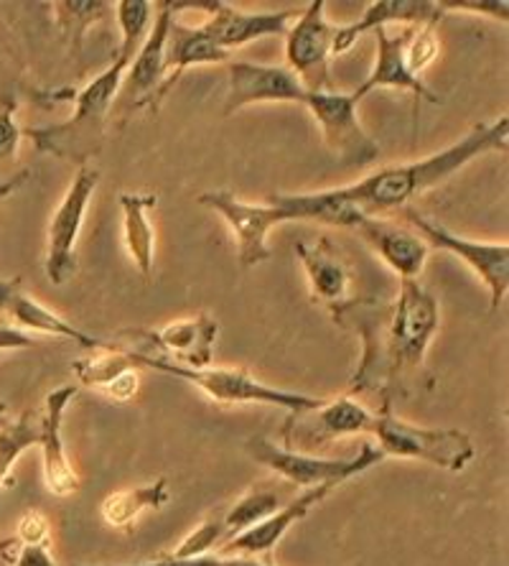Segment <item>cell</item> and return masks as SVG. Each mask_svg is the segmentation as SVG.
Returning <instances> with one entry per match:
<instances>
[{"mask_svg":"<svg viewBox=\"0 0 509 566\" xmlns=\"http://www.w3.org/2000/svg\"><path fill=\"white\" fill-rule=\"evenodd\" d=\"M370 434L378 439L374 447L380 449L385 460L388 457L421 460L438 470L462 472L477 457L474 441L466 431L418 427V423L400 419V416L392 413V409L374 411Z\"/></svg>","mask_w":509,"mask_h":566,"instance_id":"5b68a950","label":"cell"},{"mask_svg":"<svg viewBox=\"0 0 509 566\" xmlns=\"http://www.w3.org/2000/svg\"><path fill=\"white\" fill-rule=\"evenodd\" d=\"M183 6L187 3H179V0H161V3H156L153 23H150L144 44H140L128 70L123 74L113 113L118 111L125 118V115L144 111V107H148V111L161 107V90L166 82V41H169L173 15Z\"/></svg>","mask_w":509,"mask_h":566,"instance_id":"52a82bcc","label":"cell"},{"mask_svg":"<svg viewBox=\"0 0 509 566\" xmlns=\"http://www.w3.org/2000/svg\"><path fill=\"white\" fill-rule=\"evenodd\" d=\"M23 130L15 120V105L0 103V166H13L19 161Z\"/></svg>","mask_w":509,"mask_h":566,"instance_id":"d6a6232c","label":"cell"},{"mask_svg":"<svg viewBox=\"0 0 509 566\" xmlns=\"http://www.w3.org/2000/svg\"><path fill=\"white\" fill-rule=\"evenodd\" d=\"M444 8L436 0H374L367 3L362 15L347 27H337L333 33L331 54H344L357 41L374 29H388L390 23H405V27H423L428 21H444Z\"/></svg>","mask_w":509,"mask_h":566,"instance_id":"603a6c76","label":"cell"},{"mask_svg":"<svg viewBox=\"0 0 509 566\" xmlns=\"http://www.w3.org/2000/svg\"><path fill=\"white\" fill-rule=\"evenodd\" d=\"M374 411L370 406L357 401L352 396L327 398L319 409L304 413H288L286 427H283V441L286 449L294 447H327L331 441L370 434Z\"/></svg>","mask_w":509,"mask_h":566,"instance_id":"4fadbf2b","label":"cell"},{"mask_svg":"<svg viewBox=\"0 0 509 566\" xmlns=\"http://www.w3.org/2000/svg\"><path fill=\"white\" fill-rule=\"evenodd\" d=\"M210 19L202 23L206 36H210L222 52H232L250 44V41L286 36L290 23L296 21V8H283V11H242V8L224 3V0H206L199 3Z\"/></svg>","mask_w":509,"mask_h":566,"instance_id":"9a60e30c","label":"cell"},{"mask_svg":"<svg viewBox=\"0 0 509 566\" xmlns=\"http://www.w3.org/2000/svg\"><path fill=\"white\" fill-rule=\"evenodd\" d=\"M123 214V240L130 261L140 276L150 279L156 263V228L150 212L156 210L158 197L148 191H123L118 197Z\"/></svg>","mask_w":509,"mask_h":566,"instance_id":"484cf974","label":"cell"},{"mask_svg":"<svg viewBox=\"0 0 509 566\" xmlns=\"http://www.w3.org/2000/svg\"><path fill=\"white\" fill-rule=\"evenodd\" d=\"M77 396V386H60L46 396L44 413L39 416V449L41 470H44V485L56 497H70L79 493V474L72 468L64 449V413L70 409L72 398Z\"/></svg>","mask_w":509,"mask_h":566,"instance_id":"e0dca14e","label":"cell"},{"mask_svg":"<svg viewBox=\"0 0 509 566\" xmlns=\"http://www.w3.org/2000/svg\"><path fill=\"white\" fill-rule=\"evenodd\" d=\"M49 534H52V526H49V518L39 511H26L21 515L19 528H15V541L21 546H46Z\"/></svg>","mask_w":509,"mask_h":566,"instance_id":"e575fe53","label":"cell"},{"mask_svg":"<svg viewBox=\"0 0 509 566\" xmlns=\"http://www.w3.org/2000/svg\"><path fill=\"white\" fill-rule=\"evenodd\" d=\"M441 8L444 13L448 11H469L474 15H487V19L495 21H509V3L507 0H458V3H448V0H441Z\"/></svg>","mask_w":509,"mask_h":566,"instance_id":"d590c367","label":"cell"},{"mask_svg":"<svg viewBox=\"0 0 509 566\" xmlns=\"http://www.w3.org/2000/svg\"><path fill=\"white\" fill-rule=\"evenodd\" d=\"M354 232L400 281L421 279L431 248L425 245V240L413 228H405V224H397L388 218H364Z\"/></svg>","mask_w":509,"mask_h":566,"instance_id":"d6986e66","label":"cell"},{"mask_svg":"<svg viewBox=\"0 0 509 566\" xmlns=\"http://www.w3.org/2000/svg\"><path fill=\"white\" fill-rule=\"evenodd\" d=\"M405 222L418 232L428 248H438L456 255L464 265H469L484 286L489 291V306L499 310L509 291V245L507 243H484V240H471L450 232L444 224L433 222L415 210V207H405L400 210Z\"/></svg>","mask_w":509,"mask_h":566,"instance_id":"ba28073f","label":"cell"},{"mask_svg":"<svg viewBox=\"0 0 509 566\" xmlns=\"http://www.w3.org/2000/svg\"><path fill=\"white\" fill-rule=\"evenodd\" d=\"M411 29L413 27H407L400 33H390L388 29L372 31L374 41H378V60H374L372 72L362 80V85L352 93L357 103H362V97L382 87L407 90V93H413L415 97V107H418L421 99H425V103H438V95L425 87L423 80L415 77L411 66H407L405 46H407V39H411Z\"/></svg>","mask_w":509,"mask_h":566,"instance_id":"ffe728a7","label":"cell"},{"mask_svg":"<svg viewBox=\"0 0 509 566\" xmlns=\"http://www.w3.org/2000/svg\"><path fill=\"white\" fill-rule=\"evenodd\" d=\"M220 544H227V526H224V507H216L214 513L206 515V518L199 523V526L191 531V534L181 541V544L173 548L171 559H197V556L212 554V548Z\"/></svg>","mask_w":509,"mask_h":566,"instance_id":"4dcf8cb0","label":"cell"},{"mask_svg":"<svg viewBox=\"0 0 509 566\" xmlns=\"http://www.w3.org/2000/svg\"><path fill=\"white\" fill-rule=\"evenodd\" d=\"M120 566H273L261 559H250V556H222V554H206L197 556V559H171V556H161V559H150L140 564H120Z\"/></svg>","mask_w":509,"mask_h":566,"instance_id":"836d02e7","label":"cell"},{"mask_svg":"<svg viewBox=\"0 0 509 566\" xmlns=\"http://www.w3.org/2000/svg\"><path fill=\"white\" fill-rule=\"evenodd\" d=\"M113 13L120 27V46L115 52L113 64L99 72L97 77H92V82H87L79 93L62 97L74 105L70 120L44 128H29L23 133L36 146V151L52 154L62 158V161H74L77 166H89V158H95L99 148H103L107 120H110L123 74L128 70L140 44H144L150 23H153L156 3H148V0H118V3H113Z\"/></svg>","mask_w":509,"mask_h":566,"instance_id":"7a4b0ae2","label":"cell"},{"mask_svg":"<svg viewBox=\"0 0 509 566\" xmlns=\"http://www.w3.org/2000/svg\"><path fill=\"white\" fill-rule=\"evenodd\" d=\"M36 347V337L29 332H21L11 324H0V353H15V349Z\"/></svg>","mask_w":509,"mask_h":566,"instance_id":"74e56055","label":"cell"},{"mask_svg":"<svg viewBox=\"0 0 509 566\" xmlns=\"http://www.w3.org/2000/svg\"><path fill=\"white\" fill-rule=\"evenodd\" d=\"M123 349L128 353L130 363L136 365L138 370L148 368V370L163 373V376L191 382V386L210 396L214 403H222V406L257 403V406H275V409H283L288 413H304V411L319 409V406L327 401V398H319V396H306V394H296V390H283V388L268 386V382L250 376L245 368H214V365H210V368H187V365L169 363L163 360V357L144 355L128 347Z\"/></svg>","mask_w":509,"mask_h":566,"instance_id":"277c9868","label":"cell"},{"mask_svg":"<svg viewBox=\"0 0 509 566\" xmlns=\"http://www.w3.org/2000/svg\"><path fill=\"white\" fill-rule=\"evenodd\" d=\"M507 115L491 123H479L454 146L431 156L415 158L411 164L380 166L354 185L329 189L333 199L347 205L362 218H385L390 212H400L411 207L425 191L444 185L466 166L487 154L507 151Z\"/></svg>","mask_w":509,"mask_h":566,"instance_id":"3957f363","label":"cell"},{"mask_svg":"<svg viewBox=\"0 0 509 566\" xmlns=\"http://www.w3.org/2000/svg\"><path fill=\"white\" fill-rule=\"evenodd\" d=\"M99 174L92 166H79L46 230V276L54 286H64L77 273V240L85 224Z\"/></svg>","mask_w":509,"mask_h":566,"instance_id":"8fae6325","label":"cell"},{"mask_svg":"<svg viewBox=\"0 0 509 566\" xmlns=\"http://www.w3.org/2000/svg\"><path fill=\"white\" fill-rule=\"evenodd\" d=\"M220 324L210 314L177 319L161 329H128L115 345L136 353L163 357V360L187 365V368H210L214 360V343Z\"/></svg>","mask_w":509,"mask_h":566,"instance_id":"9c48e42d","label":"cell"},{"mask_svg":"<svg viewBox=\"0 0 509 566\" xmlns=\"http://www.w3.org/2000/svg\"><path fill=\"white\" fill-rule=\"evenodd\" d=\"M199 205L210 207L212 212L227 222L232 235H235L242 269H253V265L271 261L273 251L268 245V235L273 228H278V220H275V212L268 202L253 205L235 197L227 189H216L204 191L199 197Z\"/></svg>","mask_w":509,"mask_h":566,"instance_id":"5bb4252c","label":"cell"},{"mask_svg":"<svg viewBox=\"0 0 509 566\" xmlns=\"http://www.w3.org/2000/svg\"><path fill=\"white\" fill-rule=\"evenodd\" d=\"M169 480L161 478L156 482H148V485L125 488L118 490V493H110L103 501V505H99V511H103L107 526L130 528L146 511H158V507H163L169 503Z\"/></svg>","mask_w":509,"mask_h":566,"instance_id":"4316f807","label":"cell"},{"mask_svg":"<svg viewBox=\"0 0 509 566\" xmlns=\"http://www.w3.org/2000/svg\"><path fill=\"white\" fill-rule=\"evenodd\" d=\"M339 327L352 329L362 343L349 394L357 401L378 403L374 411L392 409V398L428 382L425 357L441 327L436 296L421 281H400L392 302L352 298L333 312Z\"/></svg>","mask_w":509,"mask_h":566,"instance_id":"6da1fadb","label":"cell"},{"mask_svg":"<svg viewBox=\"0 0 509 566\" xmlns=\"http://www.w3.org/2000/svg\"><path fill=\"white\" fill-rule=\"evenodd\" d=\"M247 454L253 457L257 464H263L265 470H271L283 478L290 485H298L304 490L324 488L329 485L337 490L352 478H360L367 470L378 468L385 460L378 447L372 441H364L360 447V454L352 460H333V457H316L311 452H298V449H286L273 444L265 437L247 439Z\"/></svg>","mask_w":509,"mask_h":566,"instance_id":"8992f818","label":"cell"},{"mask_svg":"<svg viewBox=\"0 0 509 566\" xmlns=\"http://www.w3.org/2000/svg\"><path fill=\"white\" fill-rule=\"evenodd\" d=\"M337 27L327 21V0H314L286 31V66L308 93H331V44Z\"/></svg>","mask_w":509,"mask_h":566,"instance_id":"30bf717a","label":"cell"},{"mask_svg":"<svg viewBox=\"0 0 509 566\" xmlns=\"http://www.w3.org/2000/svg\"><path fill=\"white\" fill-rule=\"evenodd\" d=\"M308 90L288 66L232 62L230 85L224 97V115L240 113L250 105L263 103H304Z\"/></svg>","mask_w":509,"mask_h":566,"instance_id":"2e32d148","label":"cell"},{"mask_svg":"<svg viewBox=\"0 0 509 566\" xmlns=\"http://www.w3.org/2000/svg\"><path fill=\"white\" fill-rule=\"evenodd\" d=\"M280 497L268 488H253L247 490L240 501L224 507V526H227V541L235 538L242 531L257 526V523L268 518L278 511Z\"/></svg>","mask_w":509,"mask_h":566,"instance_id":"f1b7e54d","label":"cell"},{"mask_svg":"<svg viewBox=\"0 0 509 566\" xmlns=\"http://www.w3.org/2000/svg\"><path fill=\"white\" fill-rule=\"evenodd\" d=\"M39 444V416L23 413L19 421H8V427L0 429V493L8 485L13 464L26 454L31 447Z\"/></svg>","mask_w":509,"mask_h":566,"instance_id":"f546056e","label":"cell"},{"mask_svg":"<svg viewBox=\"0 0 509 566\" xmlns=\"http://www.w3.org/2000/svg\"><path fill=\"white\" fill-rule=\"evenodd\" d=\"M13 548L15 556L11 559V566H60L54 562V556L49 554L46 546H21L19 541H15Z\"/></svg>","mask_w":509,"mask_h":566,"instance_id":"8d00e7d4","label":"cell"},{"mask_svg":"<svg viewBox=\"0 0 509 566\" xmlns=\"http://www.w3.org/2000/svg\"><path fill=\"white\" fill-rule=\"evenodd\" d=\"M72 370L82 386L95 388L118 403H128L138 394L140 373L130 363L128 353L115 343L92 349L87 357H82V360L72 365Z\"/></svg>","mask_w":509,"mask_h":566,"instance_id":"cb8c5ba5","label":"cell"},{"mask_svg":"<svg viewBox=\"0 0 509 566\" xmlns=\"http://www.w3.org/2000/svg\"><path fill=\"white\" fill-rule=\"evenodd\" d=\"M331 490L333 488L329 485L304 490L298 497L278 507V511L257 523V526L242 531V534H237L235 538H230L227 544L222 546V556H250V559H257V556L273 552V548L286 538L288 531L294 528L298 521H304L316 505L327 501Z\"/></svg>","mask_w":509,"mask_h":566,"instance_id":"7402d4cb","label":"cell"},{"mask_svg":"<svg viewBox=\"0 0 509 566\" xmlns=\"http://www.w3.org/2000/svg\"><path fill=\"white\" fill-rule=\"evenodd\" d=\"M0 312H3L8 319L13 322L15 329L21 332H39V335H49V337H62V339H72V343L82 345L85 349H99L107 347L110 343L105 339H97L74 327L72 322H66L64 316H60L56 312L49 310L33 298L23 283L19 279L13 281H0Z\"/></svg>","mask_w":509,"mask_h":566,"instance_id":"44dd1931","label":"cell"},{"mask_svg":"<svg viewBox=\"0 0 509 566\" xmlns=\"http://www.w3.org/2000/svg\"><path fill=\"white\" fill-rule=\"evenodd\" d=\"M296 255L304 265L308 289L316 304L327 306V310L339 312L341 306L352 302L349 291H352V271H349L347 258L333 245V240L321 235L311 240H300L296 243Z\"/></svg>","mask_w":509,"mask_h":566,"instance_id":"ac0fdd59","label":"cell"},{"mask_svg":"<svg viewBox=\"0 0 509 566\" xmlns=\"http://www.w3.org/2000/svg\"><path fill=\"white\" fill-rule=\"evenodd\" d=\"M316 126L321 128L324 144L347 166H370L380 158V146L362 128L352 93H306L304 103Z\"/></svg>","mask_w":509,"mask_h":566,"instance_id":"7c38bea8","label":"cell"},{"mask_svg":"<svg viewBox=\"0 0 509 566\" xmlns=\"http://www.w3.org/2000/svg\"><path fill=\"white\" fill-rule=\"evenodd\" d=\"M8 421H11V419H8V409H6V403L0 401V429L8 427Z\"/></svg>","mask_w":509,"mask_h":566,"instance_id":"f35d334b","label":"cell"},{"mask_svg":"<svg viewBox=\"0 0 509 566\" xmlns=\"http://www.w3.org/2000/svg\"><path fill=\"white\" fill-rule=\"evenodd\" d=\"M56 11V23H60L64 36L72 41V52H82V41H85V33L95 23L110 19L113 3L107 0H60V3L52 6Z\"/></svg>","mask_w":509,"mask_h":566,"instance_id":"83f0119b","label":"cell"},{"mask_svg":"<svg viewBox=\"0 0 509 566\" xmlns=\"http://www.w3.org/2000/svg\"><path fill=\"white\" fill-rule=\"evenodd\" d=\"M438 23L441 21H428L423 23V27L411 29V39H407V46H405V60L415 77H421V74L436 62L438 49H441Z\"/></svg>","mask_w":509,"mask_h":566,"instance_id":"1f68e13d","label":"cell"},{"mask_svg":"<svg viewBox=\"0 0 509 566\" xmlns=\"http://www.w3.org/2000/svg\"><path fill=\"white\" fill-rule=\"evenodd\" d=\"M230 54L222 52L214 41L206 36L202 27H187L173 19L169 29V41H166V82L161 90V103L173 90V85L194 66L222 64L227 62Z\"/></svg>","mask_w":509,"mask_h":566,"instance_id":"d4e9b609","label":"cell"}]
</instances>
